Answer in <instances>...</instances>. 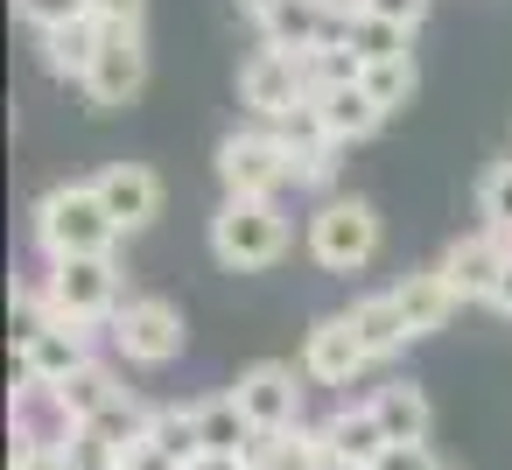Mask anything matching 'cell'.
<instances>
[{
    "instance_id": "cell-1",
    "label": "cell",
    "mask_w": 512,
    "mask_h": 470,
    "mask_svg": "<svg viewBox=\"0 0 512 470\" xmlns=\"http://www.w3.org/2000/svg\"><path fill=\"white\" fill-rule=\"evenodd\" d=\"M36 239H43L50 267H57V260H113L120 225H113V211L99 204L92 183H57V190H43V204H36Z\"/></svg>"
},
{
    "instance_id": "cell-2",
    "label": "cell",
    "mask_w": 512,
    "mask_h": 470,
    "mask_svg": "<svg viewBox=\"0 0 512 470\" xmlns=\"http://www.w3.org/2000/svg\"><path fill=\"white\" fill-rule=\"evenodd\" d=\"M211 253L232 274H260L288 253V218L260 197H225V211L211 218Z\"/></svg>"
},
{
    "instance_id": "cell-3",
    "label": "cell",
    "mask_w": 512,
    "mask_h": 470,
    "mask_svg": "<svg viewBox=\"0 0 512 470\" xmlns=\"http://www.w3.org/2000/svg\"><path fill=\"white\" fill-rule=\"evenodd\" d=\"M309 253L330 267V274H358L372 253H379V211L365 197H337L309 218Z\"/></svg>"
},
{
    "instance_id": "cell-4",
    "label": "cell",
    "mask_w": 512,
    "mask_h": 470,
    "mask_svg": "<svg viewBox=\"0 0 512 470\" xmlns=\"http://www.w3.org/2000/svg\"><path fill=\"white\" fill-rule=\"evenodd\" d=\"M120 309L127 302H120V267L113 260H57L50 267V316L92 330V323H106Z\"/></svg>"
},
{
    "instance_id": "cell-5",
    "label": "cell",
    "mask_w": 512,
    "mask_h": 470,
    "mask_svg": "<svg viewBox=\"0 0 512 470\" xmlns=\"http://www.w3.org/2000/svg\"><path fill=\"white\" fill-rule=\"evenodd\" d=\"M113 344H120L127 365H169L183 351V309L162 302V295H134L113 316Z\"/></svg>"
},
{
    "instance_id": "cell-6",
    "label": "cell",
    "mask_w": 512,
    "mask_h": 470,
    "mask_svg": "<svg viewBox=\"0 0 512 470\" xmlns=\"http://www.w3.org/2000/svg\"><path fill=\"white\" fill-rule=\"evenodd\" d=\"M239 407H246V421H253V435H288V428H302V379H295V365H281V358H260V365H246L239 372Z\"/></svg>"
},
{
    "instance_id": "cell-7",
    "label": "cell",
    "mask_w": 512,
    "mask_h": 470,
    "mask_svg": "<svg viewBox=\"0 0 512 470\" xmlns=\"http://www.w3.org/2000/svg\"><path fill=\"white\" fill-rule=\"evenodd\" d=\"M218 176H225L232 197H260V204H274V190L295 183V169H288V155L274 148L267 127L260 134H225L218 141Z\"/></svg>"
},
{
    "instance_id": "cell-8",
    "label": "cell",
    "mask_w": 512,
    "mask_h": 470,
    "mask_svg": "<svg viewBox=\"0 0 512 470\" xmlns=\"http://www.w3.org/2000/svg\"><path fill=\"white\" fill-rule=\"evenodd\" d=\"M8 414H15L22 449H78V435H85V421L64 407V386H43V379H22Z\"/></svg>"
},
{
    "instance_id": "cell-9",
    "label": "cell",
    "mask_w": 512,
    "mask_h": 470,
    "mask_svg": "<svg viewBox=\"0 0 512 470\" xmlns=\"http://www.w3.org/2000/svg\"><path fill=\"white\" fill-rule=\"evenodd\" d=\"M15 365H22V379L64 386L71 372H85V365H92V330H78V323L50 316L43 330H29V337L15 344Z\"/></svg>"
},
{
    "instance_id": "cell-10",
    "label": "cell",
    "mask_w": 512,
    "mask_h": 470,
    "mask_svg": "<svg viewBox=\"0 0 512 470\" xmlns=\"http://www.w3.org/2000/svg\"><path fill=\"white\" fill-rule=\"evenodd\" d=\"M141 85H148L141 29H113V36H106V50H99V64H92V78H85V99H92L99 113H113V106H134V99H141Z\"/></svg>"
},
{
    "instance_id": "cell-11",
    "label": "cell",
    "mask_w": 512,
    "mask_h": 470,
    "mask_svg": "<svg viewBox=\"0 0 512 470\" xmlns=\"http://www.w3.org/2000/svg\"><path fill=\"white\" fill-rule=\"evenodd\" d=\"M365 365H372V351L358 344V330H351V309H344V316H323V323H309V337H302V372H309L316 386H351Z\"/></svg>"
},
{
    "instance_id": "cell-12",
    "label": "cell",
    "mask_w": 512,
    "mask_h": 470,
    "mask_svg": "<svg viewBox=\"0 0 512 470\" xmlns=\"http://www.w3.org/2000/svg\"><path fill=\"white\" fill-rule=\"evenodd\" d=\"M302 99H309V78H302V64L281 57V50H260V57L239 71V106L260 113V120H281V113L302 106Z\"/></svg>"
},
{
    "instance_id": "cell-13",
    "label": "cell",
    "mask_w": 512,
    "mask_h": 470,
    "mask_svg": "<svg viewBox=\"0 0 512 470\" xmlns=\"http://www.w3.org/2000/svg\"><path fill=\"white\" fill-rule=\"evenodd\" d=\"M92 190H99V204L113 211V225H120V232H141V225L162 211V176H155V169H141V162H113V169H99V176H92Z\"/></svg>"
},
{
    "instance_id": "cell-14",
    "label": "cell",
    "mask_w": 512,
    "mask_h": 470,
    "mask_svg": "<svg viewBox=\"0 0 512 470\" xmlns=\"http://www.w3.org/2000/svg\"><path fill=\"white\" fill-rule=\"evenodd\" d=\"M505 239H491V232H470V239H449V253H442V281L456 288V302H491V288H498V274H505Z\"/></svg>"
},
{
    "instance_id": "cell-15",
    "label": "cell",
    "mask_w": 512,
    "mask_h": 470,
    "mask_svg": "<svg viewBox=\"0 0 512 470\" xmlns=\"http://www.w3.org/2000/svg\"><path fill=\"white\" fill-rule=\"evenodd\" d=\"M260 36H267V50H281V57H309V50L337 43L344 22L323 8V0H281L274 15H260Z\"/></svg>"
},
{
    "instance_id": "cell-16",
    "label": "cell",
    "mask_w": 512,
    "mask_h": 470,
    "mask_svg": "<svg viewBox=\"0 0 512 470\" xmlns=\"http://www.w3.org/2000/svg\"><path fill=\"white\" fill-rule=\"evenodd\" d=\"M323 442H330V463H337V470H372V463L393 449V435L379 428L372 400H365V407H337V414L323 421Z\"/></svg>"
},
{
    "instance_id": "cell-17",
    "label": "cell",
    "mask_w": 512,
    "mask_h": 470,
    "mask_svg": "<svg viewBox=\"0 0 512 470\" xmlns=\"http://www.w3.org/2000/svg\"><path fill=\"white\" fill-rule=\"evenodd\" d=\"M106 22L99 15H78V22H64V29H50L43 36V64H50V78H92V64H99V50H106Z\"/></svg>"
},
{
    "instance_id": "cell-18",
    "label": "cell",
    "mask_w": 512,
    "mask_h": 470,
    "mask_svg": "<svg viewBox=\"0 0 512 470\" xmlns=\"http://www.w3.org/2000/svg\"><path fill=\"white\" fill-rule=\"evenodd\" d=\"M393 302H400V323H407V337H428V330H442V323L456 316V288L442 281V267H421V274H407V281L393 288Z\"/></svg>"
},
{
    "instance_id": "cell-19",
    "label": "cell",
    "mask_w": 512,
    "mask_h": 470,
    "mask_svg": "<svg viewBox=\"0 0 512 470\" xmlns=\"http://www.w3.org/2000/svg\"><path fill=\"white\" fill-rule=\"evenodd\" d=\"M267 134H274V148L288 155V169H295V162H316V155L337 148L330 127H323V106H316V99H302V106H288L281 120H267Z\"/></svg>"
},
{
    "instance_id": "cell-20",
    "label": "cell",
    "mask_w": 512,
    "mask_h": 470,
    "mask_svg": "<svg viewBox=\"0 0 512 470\" xmlns=\"http://www.w3.org/2000/svg\"><path fill=\"white\" fill-rule=\"evenodd\" d=\"M372 414H379V428H386L393 442H428V421H435L428 393H421V386H407V379L379 386V393H372Z\"/></svg>"
},
{
    "instance_id": "cell-21",
    "label": "cell",
    "mask_w": 512,
    "mask_h": 470,
    "mask_svg": "<svg viewBox=\"0 0 512 470\" xmlns=\"http://www.w3.org/2000/svg\"><path fill=\"white\" fill-rule=\"evenodd\" d=\"M316 106H323V127H330V141H365L386 113H379V99L365 92V85H337V92H316Z\"/></svg>"
},
{
    "instance_id": "cell-22",
    "label": "cell",
    "mask_w": 512,
    "mask_h": 470,
    "mask_svg": "<svg viewBox=\"0 0 512 470\" xmlns=\"http://www.w3.org/2000/svg\"><path fill=\"white\" fill-rule=\"evenodd\" d=\"M351 330H358V344H365L372 358H393V351L407 344V323H400L393 288H386V295H365V302L351 309Z\"/></svg>"
},
{
    "instance_id": "cell-23",
    "label": "cell",
    "mask_w": 512,
    "mask_h": 470,
    "mask_svg": "<svg viewBox=\"0 0 512 470\" xmlns=\"http://www.w3.org/2000/svg\"><path fill=\"white\" fill-rule=\"evenodd\" d=\"M197 428H204V449H211V456H246V442H253V421H246L239 393L204 400V407H197Z\"/></svg>"
},
{
    "instance_id": "cell-24",
    "label": "cell",
    "mask_w": 512,
    "mask_h": 470,
    "mask_svg": "<svg viewBox=\"0 0 512 470\" xmlns=\"http://www.w3.org/2000/svg\"><path fill=\"white\" fill-rule=\"evenodd\" d=\"M120 393H127V386H120V372H113V365H99V358H92L85 372H71V379H64V407H71L85 428H92V421H99Z\"/></svg>"
},
{
    "instance_id": "cell-25",
    "label": "cell",
    "mask_w": 512,
    "mask_h": 470,
    "mask_svg": "<svg viewBox=\"0 0 512 470\" xmlns=\"http://www.w3.org/2000/svg\"><path fill=\"white\" fill-rule=\"evenodd\" d=\"M148 449H162L176 470H190L204 456V428H197V407H155V435Z\"/></svg>"
},
{
    "instance_id": "cell-26",
    "label": "cell",
    "mask_w": 512,
    "mask_h": 470,
    "mask_svg": "<svg viewBox=\"0 0 512 470\" xmlns=\"http://www.w3.org/2000/svg\"><path fill=\"white\" fill-rule=\"evenodd\" d=\"M260 470H337L330 463V442H323V428H288V435H274L267 442V463Z\"/></svg>"
},
{
    "instance_id": "cell-27",
    "label": "cell",
    "mask_w": 512,
    "mask_h": 470,
    "mask_svg": "<svg viewBox=\"0 0 512 470\" xmlns=\"http://www.w3.org/2000/svg\"><path fill=\"white\" fill-rule=\"evenodd\" d=\"M344 43H351L365 64L407 57V29H400V22H379V15H351V22H344Z\"/></svg>"
},
{
    "instance_id": "cell-28",
    "label": "cell",
    "mask_w": 512,
    "mask_h": 470,
    "mask_svg": "<svg viewBox=\"0 0 512 470\" xmlns=\"http://www.w3.org/2000/svg\"><path fill=\"white\" fill-rule=\"evenodd\" d=\"M477 211H484V232L505 239V253H512V162L484 169V183H477Z\"/></svg>"
},
{
    "instance_id": "cell-29",
    "label": "cell",
    "mask_w": 512,
    "mask_h": 470,
    "mask_svg": "<svg viewBox=\"0 0 512 470\" xmlns=\"http://www.w3.org/2000/svg\"><path fill=\"white\" fill-rule=\"evenodd\" d=\"M365 92L379 99V113L407 106V99H414V57H393V64H365Z\"/></svg>"
},
{
    "instance_id": "cell-30",
    "label": "cell",
    "mask_w": 512,
    "mask_h": 470,
    "mask_svg": "<svg viewBox=\"0 0 512 470\" xmlns=\"http://www.w3.org/2000/svg\"><path fill=\"white\" fill-rule=\"evenodd\" d=\"M15 15L50 36V29H64V22H78V15H92V8H85V0H15Z\"/></svg>"
},
{
    "instance_id": "cell-31",
    "label": "cell",
    "mask_w": 512,
    "mask_h": 470,
    "mask_svg": "<svg viewBox=\"0 0 512 470\" xmlns=\"http://www.w3.org/2000/svg\"><path fill=\"white\" fill-rule=\"evenodd\" d=\"M372 470H442V463L428 456V442H393V449H386Z\"/></svg>"
},
{
    "instance_id": "cell-32",
    "label": "cell",
    "mask_w": 512,
    "mask_h": 470,
    "mask_svg": "<svg viewBox=\"0 0 512 470\" xmlns=\"http://www.w3.org/2000/svg\"><path fill=\"white\" fill-rule=\"evenodd\" d=\"M85 8H92L106 29H141V8H148V0H85Z\"/></svg>"
},
{
    "instance_id": "cell-33",
    "label": "cell",
    "mask_w": 512,
    "mask_h": 470,
    "mask_svg": "<svg viewBox=\"0 0 512 470\" xmlns=\"http://www.w3.org/2000/svg\"><path fill=\"white\" fill-rule=\"evenodd\" d=\"M15 470H85L78 449H15Z\"/></svg>"
},
{
    "instance_id": "cell-34",
    "label": "cell",
    "mask_w": 512,
    "mask_h": 470,
    "mask_svg": "<svg viewBox=\"0 0 512 470\" xmlns=\"http://www.w3.org/2000/svg\"><path fill=\"white\" fill-rule=\"evenodd\" d=\"M365 15H379V22H400V29H414V22L428 15V0H365Z\"/></svg>"
},
{
    "instance_id": "cell-35",
    "label": "cell",
    "mask_w": 512,
    "mask_h": 470,
    "mask_svg": "<svg viewBox=\"0 0 512 470\" xmlns=\"http://www.w3.org/2000/svg\"><path fill=\"white\" fill-rule=\"evenodd\" d=\"M491 309L512 316V260H505V274H498V288H491Z\"/></svg>"
},
{
    "instance_id": "cell-36",
    "label": "cell",
    "mask_w": 512,
    "mask_h": 470,
    "mask_svg": "<svg viewBox=\"0 0 512 470\" xmlns=\"http://www.w3.org/2000/svg\"><path fill=\"white\" fill-rule=\"evenodd\" d=\"M190 470H246V456H211V449H204Z\"/></svg>"
},
{
    "instance_id": "cell-37",
    "label": "cell",
    "mask_w": 512,
    "mask_h": 470,
    "mask_svg": "<svg viewBox=\"0 0 512 470\" xmlns=\"http://www.w3.org/2000/svg\"><path fill=\"white\" fill-rule=\"evenodd\" d=\"M239 8H246V15L260 22V15H274V8H281V0H239Z\"/></svg>"
}]
</instances>
